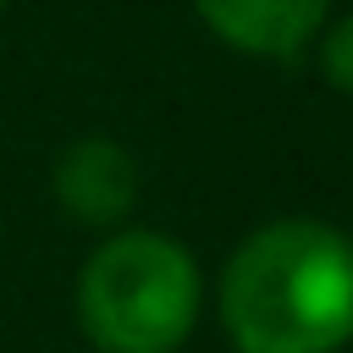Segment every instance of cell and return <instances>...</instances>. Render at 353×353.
I'll return each mask as SVG.
<instances>
[{
    "mask_svg": "<svg viewBox=\"0 0 353 353\" xmlns=\"http://www.w3.org/2000/svg\"><path fill=\"white\" fill-rule=\"evenodd\" d=\"M237 353H336L353 336V243L325 221L259 226L221 276Z\"/></svg>",
    "mask_w": 353,
    "mask_h": 353,
    "instance_id": "cell-1",
    "label": "cell"
},
{
    "mask_svg": "<svg viewBox=\"0 0 353 353\" xmlns=\"http://www.w3.org/2000/svg\"><path fill=\"white\" fill-rule=\"evenodd\" d=\"M77 320L99 353H176L199 320V265L165 232H116L77 276Z\"/></svg>",
    "mask_w": 353,
    "mask_h": 353,
    "instance_id": "cell-2",
    "label": "cell"
},
{
    "mask_svg": "<svg viewBox=\"0 0 353 353\" xmlns=\"http://www.w3.org/2000/svg\"><path fill=\"white\" fill-rule=\"evenodd\" d=\"M199 22L237 55L298 61L331 22V0H193Z\"/></svg>",
    "mask_w": 353,
    "mask_h": 353,
    "instance_id": "cell-3",
    "label": "cell"
},
{
    "mask_svg": "<svg viewBox=\"0 0 353 353\" xmlns=\"http://www.w3.org/2000/svg\"><path fill=\"white\" fill-rule=\"evenodd\" d=\"M55 204L83 221V226H116L132 204H138V160L105 138V132H88V138H72L55 160Z\"/></svg>",
    "mask_w": 353,
    "mask_h": 353,
    "instance_id": "cell-4",
    "label": "cell"
},
{
    "mask_svg": "<svg viewBox=\"0 0 353 353\" xmlns=\"http://www.w3.org/2000/svg\"><path fill=\"white\" fill-rule=\"evenodd\" d=\"M320 72L336 94L353 99V11H342L320 28Z\"/></svg>",
    "mask_w": 353,
    "mask_h": 353,
    "instance_id": "cell-5",
    "label": "cell"
},
{
    "mask_svg": "<svg viewBox=\"0 0 353 353\" xmlns=\"http://www.w3.org/2000/svg\"><path fill=\"white\" fill-rule=\"evenodd\" d=\"M0 17H6V0H0Z\"/></svg>",
    "mask_w": 353,
    "mask_h": 353,
    "instance_id": "cell-6",
    "label": "cell"
}]
</instances>
